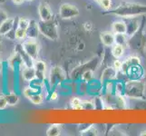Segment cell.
Listing matches in <instances>:
<instances>
[{
  "mask_svg": "<svg viewBox=\"0 0 146 136\" xmlns=\"http://www.w3.org/2000/svg\"><path fill=\"white\" fill-rule=\"evenodd\" d=\"M122 65H123V62L121 61L120 59H116L114 60V62L113 63V66L115 68V70L118 72H121V70H122Z\"/></svg>",
  "mask_w": 146,
  "mask_h": 136,
  "instance_id": "28",
  "label": "cell"
},
{
  "mask_svg": "<svg viewBox=\"0 0 146 136\" xmlns=\"http://www.w3.org/2000/svg\"><path fill=\"white\" fill-rule=\"evenodd\" d=\"M144 69L142 64H132L125 70L123 74L126 76L127 80H142L144 77Z\"/></svg>",
  "mask_w": 146,
  "mask_h": 136,
  "instance_id": "4",
  "label": "cell"
},
{
  "mask_svg": "<svg viewBox=\"0 0 146 136\" xmlns=\"http://www.w3.org/2000/svg\"><path fill=\"white\" fill-rule=\"evenodd\" d=\"M22 77L27 82H33L36 78V72L34 66H26L22 71Z\"/></svg>",
  "mask_w": 146,
  "mask_h": 136,
  "instance_id": "13",
  "label": "cell"
},
{
  "mask_svg": "<svg viewBox=\"0 0 146 136\" xmlns=\"http://www.w3.org/2000/svg\"><path fill=\"white\" fill-rule=\"evenodd\" d=\"M119 72L115 70L113 66H109L106 67L102 74V77H101V81L104 84L109 82V81H114V79L117 77V74Z\"/></svg>",
  "mask_w": 146,
  "mask_h": 136,
  "instance_id": "9",
  "label": "cell"
},
{
  "mask_svg": "<svg viewBox=\"0 0 146 136\" xmlns=\"http://www.w3.org/2000/svg\"><path fill=\"white\" fill-rule=\"evenodd\" d=\"M126 22L123 20H117L112 25V32L114 34H126Z\"/></svg>",
  "mask_w": 146,
  "mask_h": 136,
  "instance_id": "14",
  "label": "cell"
},
{
  "mask_svg": "<svg viewBox=\"0 0 146 136\" xmlns=\"http://www.w3.org/2000/svg\"><path fill=\"white\" fill-rule=\"evenodd\" d=\"M7 101L5 95H0V110H4L7 107Z\"/></svg>",
  "mask_w": 146,
  "mask_h": 136,
  "instance_id": "29",
  "label": "cell"
},
{
  "mask_svg": "<svg viewBox=\"0 0 146 136\" xmlns=\"http://www.w3.org/2000/svg\"><path fill=\"white\" fill-rule=\"evenodd\" d=\"M27 1H33V0H27Z\"/></svg>",
  "mask_w": 146,
  "mask_h": 136,
  "instance_id": "37",
  "label": "cell"
},
{
  "mask_svg": "<svg viewBox=\"0 0 146 136\" xmlns=\"http://www.w3.org/2000/svg\"><path fill=\"white\" fill-rule=\"evenodd\" d=\"M71 105H72V108L75 110L83 109V101L79 97H74L71 100Z\"/></svg>",
  "mask_w": 146,
  "mask_h": 136,
  "instance_id": "24",
  "label": "cell"
},
{
  "mask_svg": "<svg viewBox=\"0 0 146 136\" xmlns=\"http://www.w3.org/2000/svg\"><path fill=\"white\" fill-rule=\"evenodd\" d=\"M140 136H146V130L142 131V132L140 133Z\"/></svg>",
  "mask_w": 146,
  "mask_h": 136,
  "instance_id": "34",
  "label": "cell"
},
{
  "mask_svg": "<svg viewBox=\"0 0 146 136\" xmlns=\"http://www.w3.org/2000/svg\"><path fill=\"white\" fill-rule=\"evenodd\" d=\"M79 9L77 7L74 5L64 3L62 4L59 7V15L60 17L63 19H72L79 16Z\"/></svg>",
  "mask_w": 146,
  "mask_h": 136,
  "instance_id": "5",
  "label": "cell"
},
{
  "mask_svg": "<svg viewBox=\"0 0 146 136\" xmlns=\"http://www.w3.org/2000/svg\"><path fill=\"white\" fill-rule=\"evenodd\" d=\"M30 25V20L27 19V18H19L18 20V27H21L23 29H27Z\"/></svg>",
  "mask_w": 146,
  "mask_h": 136,
  "instance_id": "26",
  "label": "cell"
},
{
  "mask_svg": "<svg viewBox=\"0 0 146 136\" xmlns=\"http://www.w3.org/2000/svg\"><path fill=\"white\" fill-rule=\"evenodd\" d=\"M58 96H59V94H58V93L56 92V91H53V92L51 93V94H50V100H51V101H56L58 99Z\"/></svg>",
  "mask_w": 146,
  "mask_h": 136,
  "instance_id": "31",
  "label": "cell"
},
{
  "mask_svg": "<svg viewBox=\"0 0 146 136\" xmlns=\"http://www.w3.org/2000/svg\"><path fill=\"white\" fill-rule=\"evenodd\" d=\"M124 96L143 100L145 97V84L142 80H127L124 83Z\"/></svg>",
  "mask_w": 146,
  "mask_h": 136,
  "instance_id": "2",
  "label": "cell"
},
{
  "mask_svg": "<svg viewBox=\"0 0 146 136\" xmlns=\"http://www.w3.org/2000/svg\"><path fill=\"white\" fill-rule=\"evenodd\" d=\"M38 23H36L35 20H30V25L28 28L27 29V38H35L36 39L39 34Z\"/></svg>",
  "mask_w": 146,
  "mask_h": 136,
  "instance_id": "15",
  "label": "cell"
},
{
  "mask_svg": "<svg viewBox=\"0 0 146 136\" xmlns=\"http://www.w3.org/2000/svg\"><path fill=\"white\" fill-rule=\"evenodd\" d=\"M27 37V29H23L21 27H17L15 32V39L17 40H24Z\"/></svg>",
  "mask_w": 146,
  "mask_h": 136,
  "instance_id": "20",
  "label": "cell"
},
{
  "mask_svg": "<svg viewBox=\"0 0 146 136\" xmlns=\"http://www.w3.org/2000/svg\"><path fill=\"white\" fill-rule=\"evenodd\" d=\"M84 29L86 30V31H91L92 28H93V26H92V24L90 23V22H85L84 23Z\"/></svg>",
  "mask_w": 146,
  "mask_h": 136,
  "instance_id": "32",
  "label": "cell"
},
{
  "mask_svg": "<svg viewBox=\"0 0 146 136\" xmlns=\"http://www.w3.org/2000/svg\"><path fill=\"white\" fill-rule=\"evenodd\" d=\"M101 41L107 47H112L115 44V34L113 32H103L100 34Z\"/></svg>",
  "mask_w": 146,
  "mask_h": 136,
  "instance_id": "11",
  "label": "cell"
},
{
  "mask_svg": "<svg viewBox=\"0 0 146 136\" xmlns=\"http://www.w3.org/2000/svg\"><path fill=\"white\" fill-rule=\"evenodd\" d=\"M135 64H142V63H141V59L138 56H135V55H131V56L127 57L123 62L122 70H121V72L123 74L125 72V70H126L130 66V65Z\"/></svg>",
  "mask_w": 146,
  "mask_h": 136,
  "instance_id": "16",
  "label": "cell"
},
{
  "mask_svg": "<svg viewBox=\"0 0 146 136\" xmlns=\"http://www.w3.org/2000/svg\"><path fill=\"white\" fill-rule=\"evenodd\" d=\"M38 15L41 21H51L53 18V13L48 5L42 3L38 6Z\"/></svg>",
  "mask_w": 146,
  "mask_h": 136,
  "instance_id": "8",
  "label": "cell"
},
{
  "mask_svg": "<svg viewBox=\"0 0 146 136\" xmlns=\"http://www.w3.org/2000/svg\"><path fill=\"white\" fill-rule=\"evenodd\" d=\"M1 44H2V42H0V45H1Z\"/></svg>",
  "mask_w": 146,
  "mask_h": 136,
  "instance_id": "38",
  "label": "cell"
},
{
  "mask_svg": "<svg viewBox=\"0 0 146 136\" xmlns=\"http://www.w3.org/2000/svg\"><path fill=\"white\" fill-rule=\"evenodd\" d=\"M101 7H102L104 10L107 11V10L111 9L113 7V2L112 0H101V2L99 3Z\"/></svg>",
  "mask_w": 146,
  "mask_h": 136,
  "instance_id": "25",
  "label": "cell"
},
{
  "mask_svg": "<svg viewBox=\"0 0 146 136\" xmlns=\"http://www.w3.org/2000/svg\"><path fill=\"white\" fill-rule=\"evenodd\" d=\"M94 1H96L97 3H100V2H101V0H94Z\"/></svg>",
  "mask_w": 146,
  "mask_h": 136,
  "instance_id": "36",
  "label": "cell"
},
{
  "mask_svg": "<svg viewBox=\"0 0 146 136\" xmlns=\"http://www.w3.org/2000/svg\"><path fill=\"white\" fill-rule=\"evenodd\" d=\"M94 79V73L92 70H86L82 74V81L84 83H89Z\"/></svg>",
  "mask_w": 146,
  "mask_h": 136,
  "instance_id": "23",
  "label": "cell"
},
{
  "mask_svg": "<svg viewBox=\"0 0 146 136\" xmlns=\"http://www.w3.org/2000/svg\"><path fill=\"white\" fill-rule=\"evenodd\" d=\"M95 103L91 101H83V109H95Z\"/></svg>",
  "mask_w": 146,
  "mask_h": 136,
  "instance_id": "27",
  "label": "cell"
},
{
  "mask_svg": "<svg viewBox=\"0 0 146 136\" xmlns=\"http://www.w3.org/2000/svg\"><path fill=\"white\" fill-rule=\"evenodd\" d=\"M34 68L36 69V78L38 80H42L44 78V74L46 71V62L42 61V60H34Z\"/></svg>",
  "mask_w": 146,
  "mask_h": 136,
  "instance_id": "10",
  "label": "cell"
},
{
  "mask_svg": "<svg viewBox=\"0 0 146 136\" xmlns=\"http://www.w3.org/2000/svg\"><path fill=\"white\" fill-rule=\"evenodd\" d=\"M6 98H7L8 105H15V104H17L19 101V97L14 93H11V94L6 95Z\"/></svg>",
  "mask_w": 146,
  "mask_h": 136,
  "instance_id": "22",
  "label": "cell"
},
{
  "mask_svg": "<svg viewBox=\"0 0 146 136\" xmlns=\"http://www.w3.org/2000/svg\"><path fill=\"white\" fill-rule=\"evenodd\" d=\"M60 134H61V128L57 124L51 125L46 131L47 136H59Z\"/></svg>",
  "mask_w": 146,
  "mask_h": 136,
  "instance_id": "19",
  "label": "cell"
},
{
  "mask_svg": "<svg viewBox=\"0 0 146 136\" xmlns=\"http://www.w3.org/2000/svg\"><path fill=\"white\" fill-rule=\"evenodd\" d=\"M127 36L124 34H115V44H122L123 46L127 44Z\"/></svg>",
  "mask_w": 146,
  "mask_h": 136,
  "instance_id": "21",
  "label": "cell"
},
{
  "mask_svg": "<svg viewBox=\"0 0 146 136\" xmlns=\"http://www.w3.org/2000/svg\"><path fill=\"white\" fill-rule=\"evenodd\" d=\"M112 54L115 59H120L124 54V46L119 44H114L112 46Z\"/></svg>",
  "mask_w": 146,
  "mask_h": 136,
  "instance_id": "18",
  "label": "cell"
},
{
  "mask_svg": "<svg viewBox=\"0 0 146 136\" xmlns=\"http://www.w3.org/2000/svg\"><path fill=\"white\" fill-rule=\"evenodd\" d=\"M22 48L33 60L37 58L39 53V44L35 38H27L26 41L22 44Z\"/></svg>",
  "mask_w": 146,
  "mask_h": 136,
  "instance_id": "6",
  "label": "cell"
},
{
  "mask_svg": "<svg viewBox=\"0 0 146 136\" xmlns=\"http://www.w3.org/2000/svg\"><path fill=\"white\" fill-rule=\"evenodd\" d=\"M2 68H3V65H2V61H1V59H0V73L2 72Z\"/></svg>",
  "mask_w": 146,
  "mask_h": 136,
  "instance_id": "35",
  "label": "cell"
},
{
  "mask_svg": "<svg viewBox=\"0 0 146 136\" xmlns=\"http://www.w3.org/2000/svg\"><path fill=\"white\" fill-rule=\"evenodd\" d=\"M51 78H53V83H61L64 79V74L63 70L59 67H55L53 69V72L51 73Z\"/></svg>",
  "mask_w": 146,
  "mask_h": 136,
  "instance_id": "17",
  "label": "cell"
},
{
  "mask_svg": "<svg viewBox=\"0 0 146 136\" xmlns=\"http://www.w3.org/2000/svg\"><path fill=\"white\" fill-rule=\"evenodd\" d=\"M7 18V15L6 14V12L0 10V25H1Z\"/></svg>",
  "mask_w": 146,
  "mask_h": 136,
  "instance_id": "30",
  "label": "cell"
},
{
  "mask_svg": "<svg viewBox=\"0 0 146 136\" xmlns=\"http://www.w3.org/2000/svg\"><path fill=\"white\" fill-rule=\"evenodd\" d=\"M104 15H112V16L119 18L129 19L139 17L146 15V6L135 3H126L120 5L115 8H111L104 12Z\"/></svg>",
  "mask_w": 146,
  "mask_h": 136,
  "instance_id": "1",
  "label": "cell"
},
{
  "mask_svg": "<svg viewBox=\"0 0 146 136\" xmlns=\"http://www.w3.org/2000/svg\"><path fill=\"white\" fill-rule=\"evenodd\" d=\"M12 2L16 5H21L25 2V0H12Z\"/></svg>",
  "mask_w": 146,
  "mask_h": 136,
  "instance_id": "33",
  "label": "cell"
},
{
  "mask_svg": "<svg viewBox=\"0 0 146 136\" xmlns=\"http://www.w3.org/2000/svg\"><path fill=\"white\" fill-rule=\"evenodd\" d=\"M14 21L15 20L13 18L7 17L5 21L0 25V36H7V34L12 31L14 28Z\"/></svg>",
  "mask_w": 146,
  "mask_h": 136,
  "instance_id": "12",
  "label": "cell"
},
{
  "mask_svg": "<svg viewBox=\"0 0 146 136\" xmlns=\"http://www.w3.org/2000/svg\"><path fill=\"white\" fill-rule=\"evenodd\" d=\"M38 28L39 32L49 40H56L59 37L58 29L52 20L51 21H41L40 20L38 22Z\"/></svg>",
  "mask_w": 146,
  "mask_h": 136,
  "instance_id": "3",
  "label": "cell"
},
{
  "mask_svg": "<svg viewBox=\"0 0 146 136\" xmlns=\"http://www.w3.org/2000/svg\"><path fill=\"white\" fill-rule=\"evenodd\" d=\"M125 22H126V36L128 38L133 37L135 34L138 32V30L140 28V25L141 21L139 20L138 17H134V18H129V19H125Z\"/></svg>",
  "mask_w": 146,
  "mask_h": 136,
  "instance_id": "7",
  "label": "cell"
}]
</instances>
